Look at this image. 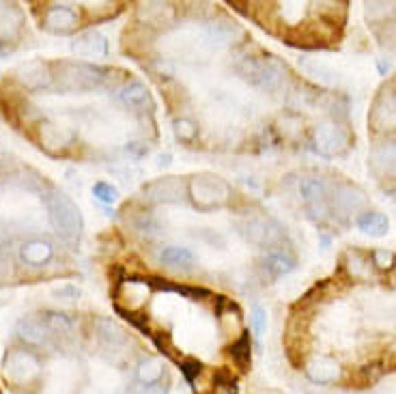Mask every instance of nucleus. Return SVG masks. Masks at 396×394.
<instances>
[{
  "instance_id": "e433bc0d",
  "label": "nucleus",
  "mask_w": 396,
  "mask_h": 394,
  "mask_svg": "<svg viewBox=\"0 0 396 394\" xmlns=\"http://www.w3.org/2000/svg\"><path fill=\"white\" fill-rule=\"evenodd\" d=\"M125 394H166V388L162 383H153V386H147V383H134L129 386Z\"/></svg>"
},
{
  "instance_id": "473e14b6",
  "label": "nucleus",
  "mask_w": 396,
  "mask_h": 394,
  "mask_svg": "<svg viewBox=\"0 0 396 394\" xmlns=\"http://www.w3.org/2000/svg\"><path fill=\"white\" fill-rule=\"evenodd\" d=\"M250 323H252V330L256 336H263V332H265L268 328V311L263 309V306H254L252 313H250Z\"/></svg>"
},
{
  "instance_id": "20e7f679",
  "label": "nucleus",
  "mask_w": 396,
  "mask_h": 394,
  "mask_svg": "<svg viewBox=\"0 0 396 394\" xmlns=\"http://www.w3.org/2000/svg\"><path fill=\"white\" fill-rule=\"evenodd\" d=\"M188 194L198 209L209 211V209H215V207H222L229 201L231 188L222 177H217V174L200 172V174H194V177L190 179Z\"/></svg>"
},
{
  "instance_id": "6e6552de",
  "label": "nucleus",
  "mask_w": 396,
  "mask_h": 394,
  "mask_svg": "<svg viewBox=\"0 0 396 394\" xmlns=\"http://www.w3.org/2000/svg\"><path fill=\"white\" fill-rule=\"evenodd\" d=\"M39 360L35 354L24 352V349H13L5 358V375L18 386L30 383L39 375Z\"/></svg>"
},
{
  "instance_id": "2f4dec72",
  "label": "nucleus",
  "mask_w": 396,
  "mask_h": 394,
  "mask_svg": "<svg viewBox=\"0 0 396 394\" xmlns=\"http://www.w3.org/2000/svg\"><path fill=\"white\" fill-rule=\"evenodd\" d=\"M93 196H95L97 201L106 203V205H112V203H116L119 192H116L114 186H110V184H106V181H100V184L93 186Z\"/></svg>"
},
{
  "instance_id": "f257e3e1",
  "label": "nucleus",
  "mask_w": 396,
  "mask_h": 394,
  "mask_svg": "<svg viewBox=\"0 0 396 394\" xmlns=\"http://www.w3.org/2000/svg\"><path fill=\"white\" fill-rule=\"evenodd\" d=\"M46 207H48L50 225L56 231V235L61 239L73 244L82 231V213H80L78 205L65 192L52 190L46 194Z\"/></svg>"
},
{
  "instance_id": "5701e85b",
  "label": "nucleus",
  "mask_w": 396,
  "mask_h": 394,
  "mask_svg": "<svg viewBox=\"0 0 396 394\" xmlns=\"http://www.w3.org/2000/svg\"><path fill=\"white\" fill-rule=\"evenodd\" d=\"M358 229L371 237H383L390 231V220L381 211H364L358 217Z\"/></svg>"
},
{
  "instance_id": "c756f323",
  "label": "nucleus",
  "mask_w": 396,
  "mask_h": 394,
  "mask_svg": "<svg viewBox=\"0 0 396 394\" xmlns=\"http://www.w3.org/2000/svg\"><path fill=\"white\" fill-rule=\"evenodd\" d=\"M344 265L349 270V274L354 278H368L371 274V263L356 250L347 252V258H344Z\"/></svg>"
},
{
  "instance_id": "b1692460",
  "label": "nucleus",
  "mask_w": 396,
  "mask_h": 394,
  "mask_svg": "<svg viewBox=\"0 0 396 394\" xmlns=\"http://www.w3.org/2000/svg\"><path fill=\"white\" fill-rule=\"evenodd\" d=\"M22 258L28 263V265H43V263H48L54 254L52 246L43 239H32V241H26L20 250Z\"/></svg>"
},
{
  "instance_id": "6ab92c4d",
  "label": "nucleus",
  "mask_w": 396,
  "mask_h": 394,
  "mask_svg": "<svg viewBox=\"0 0 396 394\" xmlns=\"http://www.w3.org/2000/svg\"><path fill=\"white\" fill-rule=\"evenodd\" d=\"M160 261L164 263L166 268H172V270H190V268H194L196 256H194V252L190 248L166 246L160 252Z\"/></svg>"
},
{
  "instance_id": "412c9836",
  "label": "nucleus",
  "mask_w": 396,
  "mask_h": 394,
  "mask_svg": "<svg viewBox=\"0 0 396 394\" xmlns=\"http://www.w3.org/2000/svg\"><path fill=\"white\" fill-rule=\"evenodd\" d=\"M301 69L306 76H311L313 80H317L319 84H325V86H336L338 84V71L332 69L328 63L319 61V59H301L299 61Z\"/></svg>"
},
{
  "instance_id": "a211bd4d",
  "label": "nucleus",
  "mask_w": 396,
  "mask_h": 394,
  "mask_svg": "<svg viewBox=\"0 0 396 394\" xmlns=\"http://www.w3.org/2000/svg\"><path fill=\"white\" fill-rule=\"evenodd\" d=\"M78 24V13L69 7H50L46 18H43V26L52 32H69Z\"/></svg>"
},
{
  "instance_id": "4c0bfd02",
  "label": "nucleus",
  "mask_w": 396,
  "mask_h": 394,
  "mask_svg": "<svg viewBox=\"0 0 396 394\" xmlns=\"http://www.w3.org/2000/svg\"><path fill=\"white\" fill-rule=\"evenodd\" d=\"M200 362L198 360H184L181 362V371H184V375H186V379L188 381H194L198 375H200Z\"/></svg>"
},
{
  "instance_id": "cd10ccee",
  "label": "nucleus",
  "mask_w": 396,
  "mask_h": 394,
  "mask_svg": "<svg viewBox=\"0 0 396 394\" xmlns=\"http://www.w3.org/2000/svg\"><path fill=\"white\" fill-rule=\"evenodd\" d=\"M231 356H233V362H235L241 371H248V369H250V362H252V347H250V336H248V334H241V336L233 342Z\"/></svg>"
},
{
  "instance_id": "0eeeda50",
  "label": "nucleus",
  "mask_w": 396,
  "mask_h": 394,
  "mask_svg": "<svg viewBox=\"0 0 396 394\" xmlns=\"http://www.w3.org/2000/svg\"><path fill=\"white\" fill-rule=\"evenodd\" d=\"M368 123L377 134L396 131V89L385 86V89L379 91V95L373 102Z\"/></svg>"
},
{
  "instance_id": "72a5a7b5",
  "label": "nucleus",
  "mask_w": 396,
  "mask_h": 394,
  "mask_svg": "<svg viewBox=\"0 0 396 394\" xmlns=\"http://www.w3.org/2000/svg\"><path fill=\"white\" fill-rule=\"evenodd\" d=\"M196 123L190 119H177L174 121V134H177L181 141H192L196 136Z\"/></svg>"
},
{
  "instance_id": "9b49d317",
  "label": "nucleus",
  "mask_w": 396,
  "mask_h": 394,
  "mask_svg": "<svg viewBox=\"0 0 396 394\" xmlns=\"http://www.w3.org/2000/svg\"><path fill=\"white\" fill-rule=\"evenodd\" d=\"M149 280H138V278H129L125 280L121 287H119V293H116V299H119V309L125 304L127 306V313L129 315L131 311H138L143 309V304L147 302L149 297Z\"/></svg>"
},
{
  "instance_id": "f704fd0d",
  "label": "nucleus",
  "mask_w": 396,
  "mask_h": 394,
  "mask_svg": "<svg viewBox=\"0 0 396 394\" xmlns=\"http://www.w3.org/2000/svg\"><path fill=\"white\" fill-rule=\"evenodd\" d=\"M394 263H396L394 252H390V250H385V248L373 250V265H375V268H379V270H390V268H394Z\"/></svg>"
},
{
  "instance_id": "423d86ee",
  "label": "nucleus",
  "mask_w": 396,
  "mask_h": 394,
  "mask_svg": "<svg viewBox=\"0 0 396 394\" xmlns=\"http://www.w3.org/2000/svg\"><path fill=\"white\" fill-rule=\"evenodd\" d=\"M241 229H244L241 233L246 235L248 241H252L254 246H260V248H270V250L278 248V244L284 237L282 235V227L276 220H272V217H268V215H252V217H248Z\"/></svg>"
},
{
  "instance_id": "1a4fd4ad",
  "label": "nucleus",
  "mask_w": 396,
  "mask_h": 394,
  "mask_svg": "<svg viewBox=\"0 0 396 394\" xmlns=\"http://www.w3.org/2000/svg\"><path fill=\"white\" fill-rule=\"evenodd\" d=\"M299 192L313 217H325L330 213V188L323 179L304 177L299 181Z\"/></svg>"
},
{
  "instance_id": "dca6fc26",
  "label": "nucleus",
  "mask_w": 396,
  "mask_h": 394,
  "mask_svg": "<svg viewBox=\"0 0 396 394\" xmlns=\"http://www.w3.org/2000/svg\"><path fill=\"white\" fill-rule=\"evenodd\" d=\"M18 334L28 345H35V347H48L52 342V334H50L46 321H43V319H35V317L22 319L18 323Z\"/></svg>"
},
{
  "instance_id": "aec40b11",
  "label": "nucleus",
  "mask_w": 396,
  "mask_h": 394,
  "mask_svg": "<svg viewBox=\"0 0 396 394\" xmlns=\"http://www.w3.org/2000/svg\"><path fill=\"white\" fill-rule=\"evenodd\" d=\"M95 334H97V340L106 349H119V347L127 345V334L112 319H97L95 321Z\"/></svg>"
},
{
  "instance_id": "a878e982",
  "label": "nucleus",
  "mask_w": 396,
  "mask_h": 394,
  "mask_svg": "<svg viewBox=\"0 0 396 394\" xmlns=\"http://www.w3.org/2000/svg\"><path fill=\"white\" fill-rule=\"evenodd\" d=\"M22 80L26 82V86L30 89H39V86H48L52 76L48 73V67L41 65V63H28L20 69Z\"/></svg>"
},
{
  "instance_id": "c85d7f7f",
  "label": "nucleus",
  "mask_w": 396,
  "mask_h": 394,
  "mask_svg": "<svg viewBox=\"0 0 396 394\" xmlns=\"http://www.w3.org/2000/svg\"><path fill=\"white\" fill-rule=\"evenodd\" d=\"M174 16L172 7L170 5H143L140 7V18L147 22V24H166L170 22Z\"/></svg>"
},
{
  "instance_id": "f3484780",
  "label": "nucleus",
  "mask_w": 396,
  "mask_h": 394,
  "mask_svg": "<svg viewBox=\"0 0 396 394\" xmlns=\"http://www.w3.org/2000/svg\"><path fill=\"white\" fill-rule=\"evenodd\" d=\"M306 373L315 383L328 386L340 379V366L332 358H313L306 366Z\"/></svg>"
},
{
  "instance_id": "7ed1b4c3",
  "label": "nucleus",
  "mask_w": 396,
  "mask_h": 394,
  "mask_svg": "<svg viewBox=\"0 0 396 394\" xmlns=\"http://www.w3.org/2000/svg\"><path fill=\"white\" fill-rule=\"evenodd\" d=\"M239 71L263 91H270V93H280L287 82H289V71L287 67L272 59V56H265V59H248Z\"/></svg>"
},
{
  "instance_id": "f03ea898",
  "label": "nucleus",
  "mask_w": 396,
  "mask_h": 394,
  "mask_svg": "<svg viewBox=\"0 0 396 394\" xmlns=\"http://www.w3.org/2000/svg\"><path fill=\"white\" fill-rule=\"evenodd\" d=\"M106 69L91 65V63H61L56 65V73L52 76L59 84V89L63 91H93L106 80Z\"/></svg>"
},
{
  "instance_id": "2eb2a0df",
  "label": "nucleus",
  "mask_w": 396,
  "mask_h": 394,
  "mask_svg": "<svg viewBox=\"0 0 396 394\" xmlns=\"http://www.w3.org/2000/svg\"><path fill=\"white\" fill-rule=\"evenodd\" d=\"M263 270L270 278H280L287 276L295 270V256L289 254L287 250H282L280 246L274 250H268L265 258H263Z\"/></svg>"
},
{
  "instance_id": "ddd939ff",
  "label": "nucleus",
  "mask_w": 396,
  "mask_h": 394,
  "mask_svg": "<svg viewBox=\"0 0 396 394\" xmlns=\"http://www.w3.org/2000/svg\"><path fill=\"white\" fill-rule=\"evenodd\" d=\"M184 192H186V188H184L181 179H177V177L157 179L145 188V196L155 203H181Z\"/></svg>"
},
{
  "instance_id": "39448f33",
  "label": "nucleus",
  "mask_w": 396,
  "mask_h": 394,
  "mask_svg": "<svg viewBox=\"0 0 396 394\" xmlns=\"http://www.w3.org/2000/svg\"><path fill=\"white\" fill-rule=\"evenodd\" d=\"M313 143L315 149L325 155V157H334L347 151L351 136L347 127H342L338 121H323L315 127V134H313Z\"/></svg>"
},
{
  "instance_id": "bb28decb",
  "label": "nucleus",
  "mask_w": 396,
  "mask_h": 394,
  "mask_svg": "<svg viewBox=\"0 0 396 394\" xmlns=\"http://www.w3.org/2000/svg\"><path fill=\"white\" fill-rule=\"evenodd\" d=\"M136 377L140 383H147V386H153V383H160L162 377H164V362L157 360V358H147L138 364V371H136Z\"/></svg>"
},
{
  "instance_id": "c9c22d12",
  "label": "nucleus",
  "mask_w": 396,
  "mask_h": 394,
  "mask_svg": "<svg viewBox=\"0 0 396 394\" xmlns=\"http://www.w3.org/2000/svg\"><path fill=\"white\" fill-rule=\"evenodd\" d=\"M390 11H394V5H388V3H373V5H366V18L371 22H379L385 20L390 16Z\"/></svg>"
},
{
  "instance_id": "4be33fe9",
  "label": "nucleus",
  "mask_w": 396,
  "mask_h": 394,
  "mask_svg": "<svg viewBox=\"0 0 396 394\" xmlns=\"http://www.w3.org/2000/svg\"><path fill=\"white\" fill-rule=\"evenodd\" d=\"M371 164L381 174L396 172V143H381L371 153Z\"/></svg>"
},
{
  "instance_id": "393cba45",
  "label": "nucleus",
  "mask_w": 396,
  "mask_h": 394,
  "mask_svg": "<svg viewBox=\"0 0 396 394\" xmlns=\"http://www.w3.org/2000/svg\"><path fill=\"white\" fill-rule=\"evenodd\" d=\"M22 28V13L16 7L0 5V39H13Z\"/></svg>"
},
{
  "instance_id": "9d476101",
  "label": "nucleus",
  "mask_w": 396,
  "mask_h": 394,
  "mask_svg": "<svg viewBox=\"0 0 396 394\" xmlns=\"http://www.w3.org/2000/svg\"><path fill=\"white\" fill-rule=\"evenodd\" d=\"M366 207V194L354 184H338L330 194V209H334L340 217L356 215Z\"/></svg>"
},
{
  "instance_id": "4468645a",
  "label": "nucleus",
  "mask_w": 396,
  "mask_h": 394,
  "mask_svg": "<svg viewBox=\"0 0 396 394\" xmlns=\"http://www.w3.org/2000/svg\"><path fill=\"white\" fill-rule=\"evenodd\" d=\"M119 100L131 110H138V112L153 110V100H151L147 86L143 82H129V84L121 86V89H119Z\"/></svg>"
},
{
  "instance_id": "f8f14e48",
  "label": "nucleus",
  "mask_w": 396,
  "mask_h": 394,
  "mask_svg": "<svg viewBox=\"0 0 396 394\" xmlns=\"http://www.w3.org/2000/svg\"><path fill=\"white\" fill-rule=\"evenodd\" d=\"M71 50L80 59H106L108 56V41L102 32L89 30V32L80 35L71 43Z\"/></svg>"
},
{
  "instance_id": "7c9ffc66",
  "label": "nucleus",
  "mask_w": 396,
  "mask_h": 394,
  "mask_svg": "<svg viewBox=\"0 0 396 394\" xmlns=\"http://www.w3.org/2000/svg\"><path fill=\"white\" fill-rule=\"evenodd\" d=\"M41 138H43V143H46L48 147H56V145H65L71 138V134H67V131H63L56 125H43Z\"/></svg>"
}]
</instances>
